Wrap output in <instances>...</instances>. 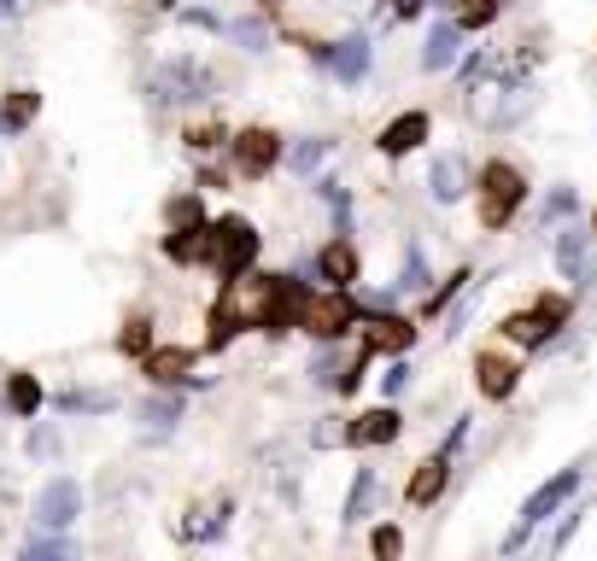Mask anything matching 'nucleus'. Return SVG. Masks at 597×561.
Returning a JSON list of instances; mask_svg holds the SVG:
<instances>
[{
	"label": "nucleus",
	"mask_w": 597,
	"mask_h": 561,
	"mask_svg": "<svg viewBox=\"0 0 597 561\" xmlns=\"http://www.w3.org/2000/svg\"><path fill=\"white\" fill-rule=\"evenodd\" d=\"M153 106H194V100L212 94V71L199 65V59H164L147 82Z\"/></svg>",
	"instance_id": "6"
},
{
	"label": "nucleus",
	"mask_w": 597,
	"mask_h": 561,
	"mask_svg": "<svg viewBox=\"0 0 597 561\" xmlns=\"http://www.w3.org/2000/svg\"><path fill=\"white\" fill-rule=\"evenodd\" d=\"M229 153H235V170H240L246 181H264V176L281 164V135L264 129V123H253V129H240V135L229 141Z\"/></svg>",
	"instance_id": "8"
},
{
	"label": "nucleus",
	"mask_w": 597,
	"mask_h": 561,
	"mask_svg": "<svg viewBox=\"0 0 597 561\" xmlns=\"http://www.w3.org/2000/svg\"><path fill=\"white\" fill-rule=\"evenodd\" d=\"M580 480H586V468H580V463H574V468H557V474H550V480H545V486H539V491H533L527 503H522V521L509 527V538H504V555H516V550L527 544V538L539 532V527L550 521V515H557V509L568 503L574 491H580Z\"/></svg>",
	"instance_id": "2"
},
{
	"label": "nucleus",
	"mask_w": 597,
	"mask_h": 561,
	"mask_svg": "<svg viewBox=\"0 0 597 561\" xmlns=\"http://www.w3.org/2000/svg\"><path fill=\"white\" fill-rule=\"evenodd\" d=\"M334 153V141H322V135H311V141H299L294 153H287V164H294V176H317V164Z\"/></svg>",
	"instance_id": "30"
},
{
	"label": "nucleus",
	"mask_w": 597,
	"mask_h": 561,
	"mask_svg": "<svg viewBox=\"0 0 597 561\" xmlns=\"http://www.w3.org/2000/svg\"><path fill=\"white\" fill-rule=\"evenodd\" d=\"M591 240H597V211H591Z\"/></svg>",
	"instance_id": "42"
},
{
	"label": "nucleus",
	"mask_w": 597,
	"mask_h": 561,
	"mask_svg": "<svg viewBox=\"0 0 597 561\" xmlns=\"http://www.w3.org/2000/svg\"><path fill=\"white\" fill-rule=\"evenodd\" d=\"M18 561H82V550L65 532H41V538H30V544L18 550Z\"/></svg>",
	"instance_id": "24"
},
{
	"label": "nucleus",
	"mask_w": 597,
	"mask_h": 561,
	"mask_svg": "<svg viewBox=\"0 0 597 561\" xmlns=\"http://www.w3.org/2000/svg\"><path fill=\"white\" fill-rule=\"evenodd\" d=\"M18 7H24V0H0V18H12Z\"/></svg>",
	"instance_id": "41"
},
{
	"label": "nucleus",
	"mask_w": 597,
	"mask_h": 561,
	"mask_svg": "<svg viewBox=\"0 0 597 561\" xmlns=\"http://www.w3.org/2000/svg\"><path fill=\"white\" fill-rule=\"evenodd\" d=\"M7 409L12 415H35L41 409V381H35V374H12V381H7Z\"/></svg>",
	"instance_id": "28"
},
{
	"label": "nucleus",
	"mask_w": 597,
	"mask_h": 561,
	"mask_svg": "<svg viewBox=\"0 0 597 561\" xmlns=\"http://www.w3.org/2000/svg\"><path fill=\"white\" fill-rule=\"evenodd\" d=\"M475 386H481V398L504 404V398H516V386H522V368L509 363L504 351H481V357H475Z\"/></svg>",
	"instance_id": "11"
},
{
	"label": "nucleus",
	"mask_w": 597,
	"mask_h": 561,
	"mask_svg": "<svg viewBox=\"0 0 597 561\" xmlns=\"http://www.w3.org/2000/svg\"><path fill=\"white\" fill-rule=\"evenodd\" d=\"M299 328L311 340H322V345H334V340H346L358 328V299L346 293V287H328V293H305V304H299Z\"/></svg>",
	"instance_id": "4"
},
{
	"label": "nucleus",
	"mask_w": 597,
	"mask_h": 561,
	"mask_svg": "<svg viewBox=\"0 0 597 561\" xmlns=\"http://www.w3.org/2000/svg\"><path fill=\"white\" fill-rule=\"evenodd\" d=\"M457 41H463V30L457 24H451V18H440V24L434 30H428V41H422V71H451V65H457Z\"/></svg>",
	"instance_id": "19"
},
{
	"label": "nucleus",
	"mask_w": 597,
	"mask_h": 561,
	"mask_svg": "<svg viewBox=\"0 0 597 561\" xmlns=\"http://www.w3.org/2000/svg\"><path fill=\"white\" fill-rule=\"evenodd\" d=\"M229 35H235V41H246L253 53H264V41H270V35H264V24H253V18H240V24H235Z\"/></svg>",
	"instance_id": "37"
},
{
	"label": "nucleus",
	"mask_w": 597,
	"mask_h": 561,
	"mask_svg": "<svg viewBox=\"0 0 597 561\" xmlns=\"http://www.w3.org/2000/svg\"><path fill=\"white\" fill-rule=\"evenodd\" d=\"M199 222H205V211H199V199H194V194L171 199V228H199Z\"/></svg>",
	"instance_id": "35"
},
{
	"label": "nucleus",
	"mask_w": 597,
	"mask_h": 561,
	"mask_svg": "<svg viewBox=\"0 0 597 561\" xmlns=\"http://www.w3.org/2000/svg\"><path fill=\"white\" fill-rule=\"evenodd\" d=\"M428 135H434V123H428V112H399V117L381 129V141H375V147H381L387 158H410V153H416Z\"/></svg>",
	"instance_id": "13"
},
{
	"label": "nucleus",
	"mask_w": 597,
	"mask_h": 561,
	"mask_svg": "<svg viewBox=\"0 0 597 561\" xmlns=\"http://www.w3.org/2000/svg\"><path fill=\"white\" fill-rule=\"evenodd\" d=\"M117 351H130V357H147V351H153V322H147V316L123 322V334H117Z\"/></svg>",
	"instance_id": "32"
},
{
	"label": "nucleus",
	"mask_w": 597,
	"mask_h": 561,
	"mask_svg": "<svg viewBox=\"0 0 597 561\" xmlns=\"http://www.w3.org/2000/svg\"><path fill=\"white\" fill-rule=\"evenodd\" d=\"M428 194H434L440 205H457L469 194V164H463V153H440L434 164H428Z\"/></svg>",
	"instance_id": "16"
},
{
	"label": "nucleus",
	"mask_w": 597,
	"mask_h": 561,
	"mask_svg": "<svg viewBox=\"0 0 597 561\" xmlns=\"http://www.w3.org/2000/svg\"><path fill=\"white\" fill-rule=\"evenodd\" d=\"M463 439H469V415H457V422H451V433H445V445H440V450L451 456V450H457Z\"/></svg>",
	"instance_id": "39"
},
{
	"label": "nucleus",
	"mask_w": 597,
	"mask_h": 561,
	"mask_svg": "<svg viewBox=\"0 0 597 561\" xmlns=\"http://www.w3.org/2000/svg\"><path fill=\"white\" fill-rule=\"evenodd\" d=\"M504 0H451V24L457 30H486L492 18H498Z\"/></svg>",
	"instance_id": "25"
},
{
	"label": "nucleus",
	"mask_w": 597,
	"mask_h": 561,
	"mask_svg": "<svg viewBox=\"0 0 597 561\" xmlns=\"http://www.w3.org/2000/svg\"><path fill=\"white\" fill-rule=\"evenodd\" d=\"M141 422L158 427V433H171V427L182 422V398H176V392H158V398L141 404Z\"/></svg>",
	"instance_id": "29"
},
{
	"label": "nucleus",
	"mask_w": 597,
	"mask_h": 561,
	"mask_svg": "<svg viewBox=\"0 0 597 561\" xmlns=\"http://www.w3.org/2000/svg\"><path fill=\"white\" fill-rule=\"evenodd\" d=\"M328 71H334L340 82H363L369 76V41L363 35H346L328 48Z\"/></svg>",
	"instance_id": "20"
},
{
	"label": "nucleus",
	"mask_w": 597,
	"mask_h": 561,
	"mask_svg": "<svg viewBox=\"0 0 597 561\" xmlns=\"http://www.w3.org/2000/svg\"><path fill=\"white\" fill-rule=\"evenodd\" d=\"M527 106H533V89H527L522 76H498V82H492V89L475 100L481 123H492V129H509V123H516Z\"/></svg>",
	"instance_id": "9"
},
{
	"label": "nucleus",
	"mask_w": 597,
	"mask_h": 561,
	"mask_svg": "<svg viewBox=\"0 0 597 561\" xmlns=\"http://www.w3.org/2000/svg\"><path fill=\"white\" fill-rule=\"evenodd\" d=\"M369 550H375V561H404V532L399 527H375L369 532Z\"/></svg>",
	"instance_id": "34"
},
{
	"label": "nucleus",
	"mask_w": 597,
	"mask_h": 561,
	"mask_svg": "<svg viewBox=\"0 0 597 561\" xmlns=\"http://www.w3.org/2000/svg\"><path fill=\"white\" fill-rule=\"evenodd\" d=\"M141 368H147L153 386H176V381H188L194 351H188V345H153L147 357H141Z\"/></svg>",
	"instance_id": "18"
},
{
	"label": "nucleus",
	"mask_w": 597,
	"mask_h": 561,
	"mask_svg": "<svg viewBox=\"0 0 597 561\" xmlns=\"http://www.w3.org/2000/svg\"><path fill=\"white\" fill-rule=\"evenodd\" d=\"M217 141H223V129H217V123H199V129H188V147H194V153H212Z\"/></svg>",
	"instance_id": "38"
},
{
	"label": "nucleus",
	"mask_w": 597,
	"mask_h": 561,
	"mask_svg": "<svg viewBox=\"0 0 597 561\" xmlns=\"http://www.w3.org/2000/svg\"><path fill=\"white\" fill-rule=\"evenodd\" d=\"M574 211H580V194H574V187H557V194H545L539 222H545V228H557V222H568Z\"/></svg>",
	"instance_id": "31"
},
{
	"label": "nucleus",
	"mask_w": 597,
	"mask_h": 561,
	"mask_svg": "<svg viewBox=\"0 0 597 561\" xmlns=\"http://www.w3.org/2000/svg\"><path fill=\"white\" fill-rule=\"evenodd\" d=\"M317 276H322L328 287H346V293H352V287H358V246L346 240V235H334V240L317 252Z\"/></svg>",
	"instance_id": "15"
},
{
	"label": "nucleus",
	"mask_w": 597,
	"mask_h": 561,
	"mask_svg": "<svg viewBox=\"0 0 597 561\" xmlns=\"http://www.w3.org/2000/svg\"><path fill=\"white\" fill-rule=\"evenodd\" d=\"M568 299L563 293H545V299H533L527 310H509V316L498 322V334L509 340V345H527V351H539V345H550L563 334V322H568Z\"/></svg>",
	"instance_id": "3"
},
{
	"label": "nucleus",
	"mask_w": 597,
	"mask_h": 561,
	"mask_svg": "<svg viewBox=\"0 0 597 561\" xmlns=\"http://www.w3.org/2000/svg\"><path fill=\"white\" fill-rule=\"evenodd\" d=\"M410 345H416V328H410L404 316H393V310H381V316L363 322V351L369 357H381V351L387 357H404Z\"/></svg>",
	"instance_id": "10"
},
{
	"label": "nucleus",
	"mask_w": 597,
	"mask_h": 561,
	"mask_svg": "<svg viewBox=\"0 0 597 561\" xmlns=\"http://www.w3.org/2000/svg\"><path fill=\"white\" fill-rule=\"evenodd\" d=\"M404 386H410V363L393 357V363H387V374H381V392H387V398H399Z\"/></svg>",
	"instance_id": "36"
},
{
	"label": "nucleus",
	"mask_w": 597,
	"mask_h": 561,
	"mask_svg": "<svg viewBox=\"0 0 597 561\" xmlns=\"http://www.w3.org/2000/svg\"><path fill=\"white\" fill-rule=\"evenodd\" d=\"M375 491H381V480H375V468H358V480H352V491H346V509H340V521H346V527H358V521H369V509H375Z\"/></svg>",
	"instance_id": "23"
},
{
	"label": "nucleus",
	"mask_w": 597,
	"mask_h": 561,
	"mask_svg": "<svg viewBox=\"0 0 597 561\" xmlns=\"http://www.w3.org/2000/svg\"><path fill=\"white\" fill-rule=\"evenodd\" d=\"M475 187H481V228H486V235L509 228V222H516V211L527 205V176L509 158H486Z\"/></svg>",
	"instance_id": "1"
},
{
	"label": "nucleus",
	"mask_w": 597,
	"mask_h": 561,
	"mask_svg": "<svg viewBox=\"0 0 597 561\" xmlns=\"http://www.w3.org/2000/svg\"><path fill=\"white\" fill-rule=\"evenodd\" d=\"M428 0H393V18H422Z\"/></svg>",
	"instance_id": "40"
},
{
	"label": "nucleus",
	"mask_w": 597,
	"mask_h": 561,
	"mask_svg": "<svg viewBox=\"0 0 597 561\" xmlns=\"http://www.w3.org/2000/svg\"><path fill=\"white\" fill-rule=\"evenodd\" d=\"M445 480H451V456H445V450H434V456H428V463H416V474H410L404 497H410V503H416V509H428V503H440Z\"/></svg>",
	"instance_id": "17"
},
{
	"label": "nucleus",
	"mask_w": 597,
	"mask_h": 561,
	"mask_svg": "<svg viewBox=\"0 0 597 561\" xmlns=\"http://www.w3.org/2000/svg\"><path fill=\"white\" fill-rule=\"evenodd\" d=\"M258 246L264 240H258V228L246 217H223V222H212V258L205 263H212L223 281H235V276H246V269L258 263Z\"/></svg>",
	"instance_id": "5"
},
{
	"label": "nucleus",
	"mask_w": 597,
	"mask_h": 561,
	"mask_svg": "<svg viewBox=\"0 0 597 561\" xmlns=\"http://www.w3.org/2000/svg\"><path fill=\"white\" fill-rule=\"evenodd\" d=\"M399 433H404V415H399L393 404H381V409H369V415H358V422L346 427V445L375 450V445H393Z\"/></svg>",
	"instance_id": "12"
},
{
	"label": "nucleus",
	"mask_w": 597,
	"mask_h": 561,
	"mask_svg": "<svg viewBox=\"0 0 597 561\" xmlns=\"http://www.w3.org/2000/svg\"><path fill=\"white\" fill-rule=\"evenodd\" d=\"M59 409H65V415H106V409H117V398H112V392L71 386V392H59Z\"/></svg>",
	"instance_id": "26"
},
{
	"label": "nucleus",
	"mask_w": 597,
	"mask_h": 561,
	"mask_svg": "<svg viewBox=\"0 0 597 561\" xmlns=\"http://www.w3.org/2000/svg\"><path fill=\"white\" fill-rule=\"evenodd\" d=\"M41 112V94L35 89H12L7 100H0V135H18V129H30Z\"/></svg>",
	"instance_id": "22"
},
{
	"label": "nucleus",
	"mask_w": 597,
	"mask_h": 561,
	"mask_svg": "<svg viewBox=\"0 0 597 561\" xmlns=\"http://www.w3.org/2000/svg\"><path fill=\"white\" fill-rule=\"evenodd\" d=\"M469 281H475V269H457V276H451V281H440V287H434V293H428V299H422V316H428V322H434V316H440V310H445L451 299H463V293H469Z\"/></svg>",
	"instance_id": "27"
},
{
	"label": "nucleus",
	"mask_w": 597,
	"mask_h": 561,
	"mask_svg": "<svg viewBox=\"0 0 597 561\" xmlns=\"http://www.w3.org/2000/svg\"><path fill=\"white\" fill-rule=\"evenodd\" d=\"M557 276H563L568 287H586V281H591V235H580L574 222L557 235Z\"/></svg>",
	"instance_id": "14"
},
{
	"label": "nucleus",
	"mask_w": 597,
	"mask_h": 561,
	"mask_svg": "<svg viewBox=\"0 0 597 561\" xmlns=\"http://www.w3.org/2000/svg\"><path fill=\"white\" fill-rule=\"evenodd\" d=\"M164 258H176V263H205V258H212V222H199V228H171V240H164Z\"/></svg>",
	"instance_id": "21"
},
{
	"label": "nucleus",
	"mask_w": 597,
	"mask_h": 561,
	"mask_svg": "<svg viewBox=\"0 0 597 561\" xmlns=\"http://www.w3.org/2000/svg\"><path fill=\"white\" fill-rule=\"evenodd\" d=\"M393 293H428V263H422V246H410V252H404V276H399Z\"/></svg>",
	"instance_id": "33"
},
{
	"label": "nucleus",
	"mask_w": 597,
	"mask_h": 561,
	"mask_svg": "<svg viewBox=\"0 0 597 561\" xmlns=\"http://www.w3.org/2000/svg\"><path fill=\"white\" fill-rule=\"evenodd\" d=\"M76 515H82V486L71 480V474H53V480L35 491V503H30V521H35L41 532L76 527Z\"/></svg>",
	"instance_id": "7"
}]
</instances>
